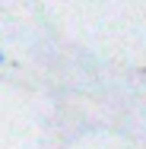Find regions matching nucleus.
Returning <instances> with one entry per match:
<instances>
[{
    "mask_svg": "<svg viewBox=\"0 0 146 149\" xmlns=\"http://www.w3.org/2000/svg\"><path fill=\"white\" fill-rule=\"evenodd\" d=\"M0 63H3V54H0Z\"/></svg>",
    "mask_w": 146,
    "mask_h": 149,
    "instance_id": "1",
    "label": "nucleus"
},
{
    "mask_svg": "<svg viewBox=\"0 0 146 149\" xmlns=\"http://www.w3.org/2000/svg\"><path fill=\"white\" fill-rule=\"evenodd\" d=\"M143 76H146V70H143Z\"/></svg>",
    "mask_w": 146,
    "mask_h": 149,
    "instance_id": "2",
    "label": "nucleus"
}]
</instances>
